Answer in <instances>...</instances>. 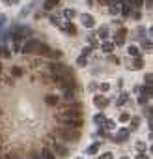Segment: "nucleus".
<instances>
[{"label":"nucleus","instance_id":"nucleus-28","mask_svg":"<svg viewBox=\"0 0 153 159\" xmlns=\"http://www.w3.org/2000/svg\"><path fill=\"white\" fill-rule=\"evenodd\" d=\"M99 88H101V92H108V90H110V84H108V82H101Z\"/></svg>","mask_w":153,"mask_h":159},{"label":"nucleus","instance_id":"nucleus-23","mask_svg":"<svg viewBox=\"0 0 153 159\" xmlns=\"http://www.w3.org/2000/svg\"><path fill=\"white\" fill-rule=\"evenodd\" d=\"M127 99H129V94H122V95H119V99H118V105H123Z\"/></svg>","mask_w":153,"mask_h":159},{"label":"nucleus","instance_id":"nucleus-13","mask_svg":"<svg viewBox=\"0 0 153 159\" xmlns=\"http://www.w3.org/2000/svg\"><path fill=\"white\" fill-rule=\"evenodd\" d=\"M54 150H56V152H58V155H62V157H63V155H67V152H69L67 148L62 146V144H56V146H54Z\"/></svg>","mask_w":153,"mask_h":159},{"label":"nucleus","instance_id":"nucleus-8","mask_svg":"<svg viewBox=\"0 0 153 159\" xmlns=\"http://www.w3.org/2000/svg\"><path fill=\"white\" fill-rule=\"evenodd\" d=\"M125 36H127V32H125V28H119V30H118V34H116V41H114V45H118V47H122V45L125 43Z\"/></svg>","mask_w":153,"mask_h":159},{"label":"nucleus","instance_id":"nucleus-36","mask_svg":"<svg viewBox=\"0 0 153 159\" xmlns=\"http://www.w3.org/2000/svg\"><path fill=\"white\" fill-rule=\"evenodd\" d=\"M136 159H149V157H148L146 154H138V155H136Z\"/></svg>","mask_w":153,"mask_h":159},{"label":"nucleus","instance_id":"nucleus-4","mask_svg":"<svg viewBox=\"0 0 153 159\" xmlns=\"http://www.w3.org/2000/svg\"><path fill=\"white\" fill-rule=\"evenodd\" d=\"M49 69H50V75H71V73H69V68L62 66V64H56V62L50 64Z\"/></svg>","mask_w":153,"mask_h":159},{"label":"nucleus","instance_id":"nucleus-10","mask_svg":"<svg viewBox=\"0 0 153 159\" xmlns=\"http://www.w3.org/2000/svg\"><path fill=\"white\" fill-rule=\"evenodd\" d=\"M125 139H129V131H127V129H119V131L114 135V141H116V142H122V141H125Z\"/></svg>","mask_w":153,"mask_h":159},{"label":"nucleus","instance_id":"nucleus-37","mask_svg":"<svg viewBox=\"0 0 153 159\" xmlns=\"http://www.w3.org/2000/svg\"><path fill=\"white\" fill-rule=\"evenodd\" d=\"M146 84H151V75H149V73L146 75Z\"/></svg>","mask_w":153,"mask_h":159},{"label":"nucleus","instance_id":"nucleus-3","mask_svg":"<svg viewBox=\"0 0 153 159\" xmlns=\"http://www.w3.org/2000/svg\"><path fill=\"white\" fill-rule=\"evenodd\" d=\"M39 43H41V41H39V39H34V38H32V39H26L21 51H23V55H32V52H36V51H37Z\"/></svg>","mask_w":153,"mask_h":159},{"label":"nucleus","instance_id":"nucleus-5","mask_svg":"<svg viewBox=\"0 0 153 159\" xmlns=\"http://www.w3.org/2000/svg\"><path fill=\"white\" fill-rule=\"evenodd\" d=\"M58 133L63 137V139H67V141H75V139H79V131L73 129V127H67V125H65L63 129H60Z\"/></svg>","mask_w":153,"mask_h":159},{"label":"nucleus","instance_id":"nucleus-19","mask_svg":"<svg viewBox=\"0 0 153 159\" xmlns=\"http://www.w3.org/2000/svg\"><path fill=\"white\" fill-rule=\"evenodd\" d=\"M105 120H106V118H105V116H103L101 112L93 116V122H95V124H105Z\"/></svg>","mask_w":153,"mask_h":159},{"label":"nucleus","instance_id":"nucleus-14","mask_svg":"<svg viewBox=\"0 0 153 159\" xmlns=\"http://www.w3.org/2000/svg\"><path fill=\"white\" fill-rule=\"evenodd\" d=\"M99 146H101L99 142H93V144H92V146L88 148V150H86V154H90V155H93V154H97V152H99Z\"/></svg>","mask_w":153,"mask_h":159},{"label":"nucleus","instance_id":"nucleus-25","mask_svg":"<svg viewBox=\"0 0 153 159\" xmlns=\"http://www.w3.org/2000/svg\"><path fill=\"white\" fill-rule=\"evenodd\" d=\"M54 6H56V0H47L45 2V9H52Z\"/></svg>","mask_w":153,"mask_h":159},{"label":"nucleus","instance_id":"nucleus-20","mask_svg":"<svg viewBox=\"0 0 153 159\" xmlns=\"http://www.w3.org/2000/svg\"><path fill=\"white\" fill-rule=\"evenodd\" d=\"M75 15H76L75 9H65V12H63V17H65V19H73Z\"/></svg>","mask_w":153,"mask_h":159},{"label":"nucleus","instance_id":"nucleus-18","mask_svg":"<svg viewBox=\"0 0 153 159\" xmlns=\"http://www.w3.org/2000/svg\"><path fill=\"white\" fill-rule=\"evenodd\" d=\"M129 55H131V56H140V49L135 47V45H131V47H129Z\"/></svg>","mask_w":153,"mask_h":159},{"label":"nucleus","instance_id":"nucleus-33","mask_svg":"<svg viewBox=\"0 0 153 159\" xmlns=\"http://www.w3.org/2000/svg\"><path fill=\"white\" fill-rule=\"evenodd\" d=\"M136 148H138L140 152H144V150H146V144H144V142H138V144H136Z\"/></svg>","mask_w":153,"mask_h":159},{"label":"nucleus","instance_id":"nucleus-30","mask_svg":"<svg viewBox=\"0 0 153 159\" xmlns=\"http://www.w3.org/2000/svg\"><path fill=\"white\" fill-rule=\"evenodd\" d=\"M4 2H6L8 6H15V4H19V0H4Z\"/></svg>","mask_w":153,"mask_h":159},{"label":"nucleus","instance_id":"nucleus-11","mask_svg":"<svg viewBox=\"0 0 153 159\" xmlns=\"http://www.w3.org/2000/svg\"><path fill=\"white\" fill-rule=\"evenodd\" d=\"M39 157H41V159H54V154H52V150H50L49 146H45V148L41 150Z\"/></svg>","mask_w":153,"mask_h":159},{"label":"nucleus","instance_id":"nucleus-42","mask_svg":"<svg viewBox=\"0 0 153 159\" xmlns=\"http://www.w3.org/2000/svg\"><path fill=\"white\" fill-rule=\"evenodd\" d=\"M76 159H82V157H76Z\"/></svg>","mask_w":153,"mask_h":159},{"label":"nucleus","instance_id":"nucleus-35","mask_svg":"<svg viewBox=\"0 0 153 159\" xmlns=\"http://www.w3.org/2000/svg\"><path fill=\"white\" fill-rule=\"evenodd\" d=\"M90 51H92V49H90V47H86V49H84V51H82V56H88V55H90Z\"/></svg>","mask_w":153,"mask_h":159},{"label":"nucleus","instance_id":"nucleus-43","mask_svg":"<svg viewBox=\"0 0 153 159\" xmlns=\"http://www.w3.org/2000/svg\"><path fill=\"white\" fill-rule=\"evenodd\" d=\"M123 159H127V157H123Z\"/></svg>","mask_w":153,"mask_h":159},{"label":"nucleus","instance_id":"nucleus-32","mask_svg":"<svg viewBox=\"0 0 153 159\" xmlns=\"http://www.w3.org/2000/svg\"><path fill=\"white\" fill-rule=\"evenodd\" d=\"M99 159H112V154H110V152H106V154H103Z\"/></svg>","mask_w":153,"mask_h":159},{"label":"nucleus","instance_id":"nucleus-15","mask_svg":"<svg viewBox=\"0 0 153 159\" xmlns=\"http://www.w3.org/2000/svg\"><path fill=\"white\" fill-rule=\"evenodd\" d=\"M133 68H135V69H142V68H144V60H142L140 56H135V62H133Z\"/></svg>","mask_w":153,"mask_h":159},{"label":"nucleus","instance_id":"nucleus-22","mask_svg":"<svg viewBox=\"0 0 153 159\" xmlns=\"http://www.w3.org/2000/svg\"><path fill=\"white\" fill-rule=\"evenodd\" d=\"M11 73H13V77H21V75H23V69H21L19 66H15V68L11 69Z\"/></svg>","mask_w":153,"mask_h":159},{"label":"nucleus","instance_id":"nucleus-6","mask_svg":"<svg viewBox=\"0 0 153 159\" xmlns=\"http://www.w3.org/2000/svg\"><path fill=\"white\" fill-rule=\"evenodd\" d=\"M80 21H82V25H84L86 28H93V26H95V19H93L90 13H82V15H80Z\"/></svg>","mask_w":153,"mask_h":159},{"label":"nucleus","instance_id":"nucleus-7","mask_svg":"<svg viewBox=\"0 0 153 159\" xmlns=\"http://www.w3.org/2000/svg\"><path fill=\"white\" fill-rule=\"evenodd\" d=\"M93 103H95L97 109H105V107H108V103H110V101L101 94V95H95V98H93Z\"/></svg>","mask_w":153,"mask_h":159},{"label":"nucleus","instance_id":"nucleus-27","mask_svg":"<svg viewBox=\"0 0 153 159\" xmlns=\"http://www.w3.org/2000/svg\"><path fill=\"white\" fill-rule=\"evenodd\" d=\"M0 56L9 58V56H11V52H9V49H0Z\"/></svg>","mask_w":153,"mask_h":159},{"label":"nucleus","instance_id":"nucleus-40","mask_svg":"<svg viewBox=\"0 0 153 159\" xmlns=\"http://www.w3.org/2000/svg\"><path fill=\"white\" fill-rule=\"evenodd\" d=\"M0 73H2V64H0Z\"/></svg>","mask_w":153,"mask_h":159},{"label":"nucleus","instance_id":"nucleus-38","mask_svg":"<svg viewBox=\"0 0 153 159\" xmlns=\"http://www.w3.org/2000/svg\"><path fill=\"white\" fill-rule=\"evenodd\" d=\"M4 21H6V17L2 15V17H0V26H2V23H4Z\"/></svg>","mask_w":153,"mask_h":159},{"label":"nucleus","instance_id":"nucleus-29","mask_svg":"<svg viewBox=\"0 0 153 159\" xmlns=\"http://www.w3.org/2000/svg\"><path fill=\"white\" fill-rule=\"evenodd\" d=\"M140 124V118H131V125H133V129H136Z\"/></svg>","mask_w":153,"mask_h":159},{"label":"nucleus","instance_id":"nucleus-2","mask_svg":"<svg viewBox=\"0 0 153 159\" xmlns=\"http://www.w3.org/2000/svg\"><path fill=\"white\" fill-rule=\"evenodd\" d=\"M37 55H41V56H45V58H60L62 56V52L60 51H52L49 45H43V43H39V47H37Z\"/></svg>","mask_w":153,"mask_h":159},{"label":"nucleus","instance_id":"nucleus-24","mask_svg":"<svg viewBox=\"0 0 153 159\" xmlns=\"http://www.w3.org/2000/svg\"><path fill=\"white\" fill-rule=\"evenodd\" d=\"M129 120H131V116H129L127 112H122V114H119V122L125 124V122H129Z\"/></svg>","mask_w":153,"mask_h":159},{"label":"nucleus","instance_id":"nucleus-34","mask_svg":"<svg viewBox=\"0 0 153 159\" xmlns=\"http://www.w3.org/2000/svg\"><path fill=\"white\" fill-rule=\"evenodd\" d=\"M30 159H41V157H39V154H36V152H32V154H30Z\"/></svg>","mask_w":153,"mask_h":159},{"label":"nucleus","instance_id":"nucleus-12","mask_svg":"<svg viewBox=\"0 0 153 159\" xmlns=\"http://www.w3.org/2000/svg\"><path fill=\"white\" fill-rule=\"evenodd\" d=\"M47 105H50V107H54V105H58V95H54V94H49L47 98H45Z\"/></svg>","mask_w":153,"mask_h":159},{"label":"nucleus","instance_id":"nucleus-31","mask_svg":"<svg viewBox=\"0 0 153 159\" xmlns=\"http://www.w3.org/2000/svg\"><path fill=\"white\" fill-rule=\"evenodd\" d=\"M76 64H79V66H84V64H86V56H80L79 60H76Z\"/></svg>","mask_w":153,"mask_h":159},{"label":"nucleus","instance_id":"nucleus-17","mask_svg":"<svg viewBox=\"0 0 153 159\" xmlns=\"http://www.w3.org/2000/svg\"><path fill=\"white\" fill-rule=\"evenodd\" d=\"M114 47H116V45H114V43H110V41L103 43V51H105V52H112V51H114Z\"/></svg>","mask_w":153,"mask_h":159},{"label":"nucleus","instance_id":"nucleus-26","mask_svg":"<svg viewBox=\"0 0 153 159\" xmlns=\"http://www.w3.org/2000/svg\"><path fill=\"white\" fill-rule=\"evenodd\" d=\"M65 25H67V26H65V30H67L69 32V34H76V28L71 25V23H65Z\"/></svg>","mask_w":153,"mask_h":159},{"label":"nucleus","instance_id":"nucleus-41","mask_svg":"<svg viewBox=\"0 0 153 159\" xmlns=\"http://www.w3.org/2000/svg\"><path fill=\"white\" fill-rule=\"evenodd\" d=\"M6 159H11V155H8V157H6Z\"/></svg>","mask_w":153,"mask_h":159},{"label":"nucleus","instance_id":"nucleus-9","mask_svg":"<svg viewBox=\"0 0 153 159\" xmlns=\"http://www.w3.org/2000/svg\"><path fill=\"white\" fill-rule=\"evenodd\" d=\"M63 99L67 103H75V88H63Z\"/></svg>","mask_w":153,"mask_h":159},{"label":"nucleus","instance_id":"nucleus-21","mask_svg":"<svg viewBox=\"0 0 153 159\" xmlns=\"http://www.w3.org/2000/svg\"><path fill=\"white\" fill-rule=\"evenodd\" d=\"M99 38H101V39H106V38H108V28L103 26V28L99 30Z\"/></svg>","mask_w":153,"mask_h":159},{"label":"nucleus","instance_id":"nucleus-16","mask_svg":"<svg viewBox=\"0 0 153 159\" xmlns=\"http://www.w3.org/2000/svg\"><path fill=\"white\" fill-rule=\"evenodd\" d=\"M103 125H105V129H108V131H114V129H116V124H114L112 120H105Z\"/></svg>","mask_w":153,"mask_h":159},{"label":"nucleus","instance_id":"nucleus-1","mask_svg":"<svg viewBox=\"0 0 153 159\" xmlns=\"http://www.w3.org/2000/svg\"><path fill=\"white\" fill-rule=\"evenodd\" d=\"M56 120L62 122L63 125H67V127H73V129H80L82 124H84V122H82V116L75 114V112L69 111V109H65V111L58 112V114H56Z\"/></svg>","mask_w":153,"mask_h":159},{"label":"nucleus","instance_id":"nucleus-39","mask_svg":"<svg viewBox=\"0 0 153 159\" xmlns=\"http://www.w3.org/2000/svg\"><path fill=\"white\" fill-rule=\"evenodd\" d=\"M99 2H101V4H108V0H99Z\"/></svg>","mask_w":153,"mask_h":159}]
</instances>
